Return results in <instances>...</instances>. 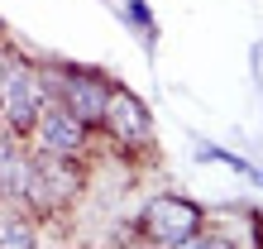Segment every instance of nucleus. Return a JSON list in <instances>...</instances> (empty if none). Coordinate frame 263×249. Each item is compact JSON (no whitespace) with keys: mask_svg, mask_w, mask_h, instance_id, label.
Listing matches in <instances>:
<instances>
[{"mask_svg":"<svg viewBox=\"0 0 263 249\" xmlns=\"http://www.w3.org/2000/svg\"><path fill=\"white\" fill-rule=\"evenodd\" d=\"M43 77L29 58L20 53H0V130L10 134H29L34 130V120L43 111Z\"/></svg>","mask_w":263,"mask_h":249,"instance_id":"1","label":"nucleus"},{"mask_svg":"<svg viewBox=\"0 0 263 249\" xmlns=\"http://www.w3.org/2000/svg\"><path fill=\"white\" fill-rule=\"evenodd\" d=\"M82 187H86V173L77 168V158H67V153H34V177H29L24 201L34 211H58L82 197Z\"/></svg>","mask_w":263,"mask_h":249,"instance_id":"2","label":"nucleus"},{"mask_svg":"<svg viewBox=\"0 0 263 249\" xmlns=\"http://www.w3.org/2000/svg\"><path fill=\"white\" fill-rule=\"evenodd\" d=\"M139 225H144V235L153 244L177 249V244H196L201 240L206 216H201V206L187 201V197H153L144 206V216H139Z\"/></svg>","mask_w":263,"mask_h":249,"instance_id":"3","label":"nucleus"},{"mask_svg":"<svg viewBox=\"0 0 263 249\" xmlns=\"http://www.w3.org/2000/svg\"><path fill=\"white\" fill-rule=\"evenodd\" d=\"M101 124L110 130V139L120 149H153V115H148V105L139 101L134 91H125V86H110Z\"/></svg>","mask_w":263,"mask_h":249,"instance_id":"4","label":"nucleus"},{"mask_svg":"<svg viewBox=\"0 0 263 249\" xmlns=\"http://www.w3.org/2000/svg\"><path fill=\"white\" fill-rule=\"evenodd\" d=\"M29 144H34V153H67V158H77L86 149V124L63 101H43L34 130H29Z\"/></svg>","mask_w":263,"mask_h":249,"instance_id":"5","label":"nucleus"},{"mask_svg":"<svg viewBox=\"0 0 263 249\" xmlns=\"http://www.w3.org/2000/svg\"><path fill=\"white\" fill-rule=\"evenodd\" d=\"M53 82H58V101H63L67 111L86 124V130H91V124H101V115H105V96H110V82H105L101 72L63 67V72H53Z\"/></svg>","mask_w":263,"mask_h":249,"instance_id":"6","label":"nucleus"},{"mask_svg":"<svg viewBox=\"0 0 263 249\" xmlns=\"http://www.w3.org/2000/svg\"><path fill=\"white\" fill-rule=\"evenodd\" d=\"M29 177H34V149H24L20 134L0 130V197H29Z\"/></svg>","mask_w":263,"mask_h":249,"instance_id":"7","label":"nucleus"},{"mask_svg":"<svg viewBox=\"0 0 263 249\" xmlns=\"http://www.w3.org/2000/svg\"><path fill=\"white\" fill-rule=\"evenodd\" d=\"M39 244V211L20 197H0V249H34Z\"/></svg>","mask_w":263,"mask_h":249,"instance_id":"8","label":"nucleus"}]
</instances>
